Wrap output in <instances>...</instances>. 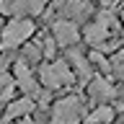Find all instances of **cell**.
I'll list each match as a JSON object with an SVG mask.
<instances>
[{"instance_id":"52a82bcc","label":"cell","mask_w":124,"mask_h":124,"mask_svg":"<svg viewBox=\"0 0 124 124\" xmlns=\"http://www.w3.org/2000/svg\"><path fill=\"white\" fill-rule=\"evenodd\" d=\"M52 39L60 46H75L80 41V29H78L75 21H67V18H60V21L52 23Z\"/></svg>"},{"instance_id":"9a60e30c","label":"cell","mask_w":124,"mask_h":124,"mask_svg":"<svg viewBox=\"0 0 124 124\" xmlns=\"http://www.w3.org/2000/svg\"><path fill=\"white\" fill-rule=\"evenodd\" d=\"M111 70H114L116 75L124 80V49H119L116 52V57H114V62H111Z\"/></svg>"},{"instance_id":"3957f363","label":"cell","mask_w":124,"mask_h":124,"mask_svg":"<svg viewBox=\"0 0 124 124\" xmlns=\"http://www.w3.org/2000/svg\"><path fill=\"white\" fill-rule=\"evenodd\" d=\"M34 34V21L31 18H10L0 31V49L10 52L16 46H23Z\"/></svg>"},{"instance_id":"4fadbf2b","label":"cell","mask_w":124,"mask_h":124,"mask_svg":"<svg viewBox=\"0 0 124 124\" xmlns=\"http://www.w3.org/2000/svg\"><path fill=\"white\" fill-rule=\"evenodd\" d=\"M13 78L8 75V72H0V96H3V98H8V96H10V93H13Z\"/></svg>"},{"instance_id":"8992f818","label":"cell","mask_w":124,"mask_h":124,"mask_svg":"<svg viewBox=\"0 0 124 124\" xmlns=\"http://www.w3.org/2000/svg\"><path fill=\"white\" fill-rule=\"evenodd\" d=\"M13 78H16V85H21V91L29 96V98H34V96H39L41 93V85H39L36 75L31 72L29 62H23L21 57L18 60H13Z\"/></svg>"},{"instance_id":"e0dca14e","label":"cell","mask_w":124,"mask_h":124,"mask_svg":"<svg viewBox=\"0 0 124 124\" xmlns=\"http://www.w3.org/2000/svg\"><path fill=\"white\" fill-rule=\"evenodd\" d=\"M21 124H44V122H36V119H23Z\"/></svg>"},{"instance_id":"277c9868","label":"cell","mask_w":124,"mask_h":124,"mask_svg":"<svg viewBox=\"0 0 124 124\" xmlns=\"http://www.w3.org/2000/svg\"><path fill=\"white\" fill-rule=\"evenodd\" d=\"M83 108H85V103L80 96H65V98H60L54 103L49 124H80Z\"/></svg>"},{"instance_id":"6da1fadb","label":"cell","mask_w":124,"mask_h":124,"mask_svg":"<svg viewBox=\"0 0 124 124\" xmlns=\"http://www.w3.org/2000/svg\"><path fill=\"white\" fill-rule=\"evenodd\" d=\"M119 29H122V21L114 16V10L108 8H101V13L96 16V21L88 23L83 29L85 44H91L96 52L106 54L111 49H119L122 41H119Z\"/></svg>"},{"instance_id":"ffe728a7","label":"cell","mask_w":124,"mask_h":124,"mask_svg":"<svg viewBox=\"0 0 124 124\" xmlns=\"http://www.w3.org/2000/svg\"><path fill=\"white\" fill-rule=\"evenodd\" d=\"M0 124H10V122H5V119H3V122H0Z\"/></svg>"},{"instance_id":"30bf717a","label":"cell","mask_w":124,"mask_h":124,"mask_svg":"<svg viewBox=\"0 0 124 124\" xmlns=\"http://www.w3.org/2000/svg\"><path fill=\"white\" fill-rule=\"evenodd\" d=\"M67 60L72 62V67H75V75L83 78V80H91V60L85 57L78 46H70L67 49Z\"/></svg>"},{"instance_id":"5b68a950","label":"cell","mask_w":124,"mask_h":124,"mask_svg":"<svg viewBox=\"0 0 124 124\" xmlns=\"http://www.w3.org/2000/svg\"><path fill=\"white\" fill-rule=\"evenodd\" d=\"M49 0H0V13L13 16V18H29L44 10Z\"/></svg>"},{"instance_id":"7a4b0ae2","label":"cell","mask_w":124,"mask_h":124,"mask_svg":"<svg viewBox=\"0 0 124 124\" xmlns=\"http://www.w3.org/2000/svg\"><path fill=\"white\" fill-rule=\"evenodd\" d=\"M39 80H41V85L46 91H57V88H65V85L75 83V72L65 60H52L39 67Z\"/></svg>"},{"instance_id":"9c48e42d","label":"cell","mask_w":124,"mask_h":124,"mask_svg":"<svg viewBox=\"0 0 124 124\" xmlns=\"http://www.w3.org/2000/svg\"><path fill=\"white\" fill-rule=\"evenodd\" d=\"M62 13L67 16V21H85L91 16V3L88 0H65L62 3Z\"/></svg>"},{"instance_id":"7c38bea8","label":"cell","mask_w":124,"mask_h":124,"mask_svg":"<svg viewBox=\"0 0 124 124\" xmlns=\"http://www.w3.org/2000/svg\"><path fill=\"white\" fill-rule=\"evenodd\" d=\"M114 116H116V111L103 103V106H96L91 114L85 116V124H111V122H114Z\"/></svg>"},{"instance_id":"d6986e66","label":"cell","mask_w":124,"mask_h":124,"mask_svg":"<svg viewBox=\"0 0 124 124\" xmlns=\"http://www.w3.org/2000/svg\"><path fill=\"white\" fill-rule=\"evenodd\" d=\"M122 26H124V10H122Z\"/></svg>"},{"instance_id":"ba28073f","label":"cell","mask_w":124,"mask_h":124,"mask_svg":"<svg viewBox=\"0 0 124 124\" xmlns=\"http://www.w3.org/2000/svg\"><path fill=\"white\" fill-rule=\"evenodd\" d=\"M88 96L98 106H103V103H108L116 96V88H114V83H108L106 78H93L91 83H88Z\"/></svg>"},{"instance_id":"5bb4252c","label":"cell","mask_w":124,"mask_h":124,"mask_svg":"<svg viewBox=\"0 0 124 124\" xmlns=\"http://www.w3.org/2000/svg\"><path fill=\"white\" fill-rule=\"evenodd\" d=\"M88 60H91L93 65H98V67L103 70V72H108V70H111V65H108V60H106V54L96 52V49H93V52H91V57H88Z\"/></svg>"},{"instance_id":"8fae6325","label":"cell","mask_w":124,"mask_h":124,"mask_svg":"<svg viewBox=\"0 0 124 124\" xmlns=\"http://www.w3.org/2000/svg\"><path fill=\"white\" fill-rule=\"evenodd\" d=\"M29 111H34V98H29V96L13 98L5 106V122H13V119H18V116H26Z\"/></svg>"},{"instance_id":"2e32d148","label":"cell","mask_w":124,"mask_h":124,"mask_svg":"<svg viewBox=\"0 0 124 124\" xmlns=\"http://www.w3.org/2000/svg\"><path fill=\"white\" fill-rule=\"evenodd\" d=\"M101 3H103V5H106L108 10H111V5H116V3H119V0H101Z\"/></svg>"},{"instance_id":"ac0fdd59","label":"cell","mask_w":124,"mask_h":124,"mask_svg":"<svg viewBox=\"0 0 124 124\" xmlns=\"http://www.w3.org/2000/svg\"><path fill=\"white\" fill-rule=\"evenodd\" d=\"M5 101H8V98H3V96H0V108H3V106H5Z\"/></svg>"}]
</instances>
